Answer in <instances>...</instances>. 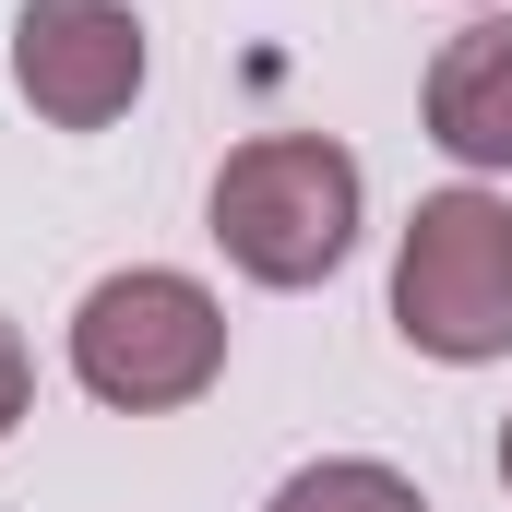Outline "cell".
I'll return each instance as SVG.
<instances>
[{
    "label": "cell",
    "instance_id": "1",
    "mask_svg": "<svg viewBox=\"0 0 512 512\" xmlns=\"http://www.w3.org/2000/svg\"><path fill=\"white\" fill-rule=\"evenodd\" d=\"M358 203L370 179L334 131H262L215 167V251L251 286H322L358 251Z\"/></svg>",
    "mask_w": 512,
    "mask_h": 512
},
{
    "label": "cell",
    "instance_id": "2",
    "mask_svg": "<svg viewBox=\"0 0 512 512\" xmlns=\"http://www.w3.org/2000/svg\"><path fill=\"white\" fill-rule=\"evenodd\" d=\"M227 370V310L203 274H167V262H131L96 274L84 310H72V382L120 417H167L191 393H215Z\"/></svg>",
    "mask_w": 512,
    "mask_h": 512
},
{
    "label": "cell",
    "instance_id": "3",
    "mask_svg": "<svg viewBox=\"0 0 512 512\" xmlns=\"http://www.w3.org/2000/svg\"><path fill=\"white\" fill-rule=\"evenodd\" d=\"M393 334L441 370L512 358V203L501 191H429L393 251Z\"/></svg>",
    "mask_w": 512,
    "mask_h": 512
},
{
    "label": "cell",
    "instance_id": "4",
    "mask_svg": "<svg viewBox=\"0 0 512 512\" xmlns=\"http://www.w3.org/2000/svg\"><path fill=\"white\" fill-rule=\"evenodd\" d=\"M12 84L48 131H108L143 96V12L131 0H24L12 12Z\"/></svg>",
    "mask_w": 512,
    "mask_h": 512
},
{
    "label": "cell",
    "instance_id": "5",
    "mask_svg": "<svg viewBox=\"0 0 512 512\" xmlns=\"http://www.w3.org/2000/svg\"><path fill=\"white\" fill-rule=\"evenodd\" d=\"M429 143L453 167H512V24H465L429 60Z\"/></svg>",
    "mask_w": 512,
    "mask_h": 512
},
{
    "label": "cell",
    "instance_id": "6",
    "mask_svg": "<svg viewBox=\"0 0 512 512\" xmlns=\"http://www.w3.org/2000/svg\"><path fill=\"white\" fill-rule=\"evenodd\" d=\"M262 512H429V501H417V477L382 465V453H322V465H298Z\"/></svg>",
    "mask_w": 512,
    "mask_h": 512
},
{
    "label": "cell",
    "instance_id": "7",
    "mask_svg": "<svg viewBox=\"0 0 512 512\" xmlns=\"http://www.w3.org/2000/svg\"><path fill=\"white\" fill-rule=\"evenodd\" d=\"M24 405H36V358H24V334L0 322V441L24 429Z\"/></svg>",
    "mask_w": 512,
    "mask_h": 512
},
{
    "label": "cell",
    "instance_id": "8",
    "mask_svg": "<svg viewBox=\"0 0 512 512\" xmlns=\"http://www.w3.org/2000/svg\"><path fill=\"white\" fill-rule=\"evenodd\" d=\"M501 489H512V417H501Z\"/></svg>",
    "mask_w": 512,
    "mask_h": 512
}]
</instances>
